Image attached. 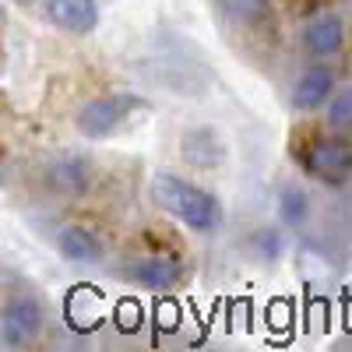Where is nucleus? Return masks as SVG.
Segmentation results:
<instances>
[{"label": "nucleus", "instance_id": "nucleus-1", "mask_svg": "<svg viewBox=\"0 0 352 352\" xmlns=\"http://www.w3.org/2000/svg\"><path fill=\"white\" fill-rule=\"evenodd\" d=\"M152 197L155 204L173 215L176 222H184L187 229L194 232H215L222 226V204L215 194H208L204 187L184 180V176H176V173H155L152 176Z\"/></svg>", "mask_w": 352, "mask_h": 352}, {"label": "nucleus", "instance_id": "nucleus-2", "mask_svg": "<svg viewBox=\"0 0 352 352\" xmlns=\"http://www.w3.org/2000/svg\"><path fill=\"white\" fill-rule=\"evenodd\" d=\"M144 109V99L134 92H113V96H99L92 102H85L74 116V127L88 138V141H102L109 134L120 131L131 116Z\"/></svg>", "mask_w": 352, "mask_h": 352}, {"label": "nucleus", "instance_id": "nucleus-3", "mask_svg": "<svg viewBox=\"0 0 352 352\" xmlns=\"http://www.w3.org/2000/svg\"><path fill=\"white\" fill-rule=\"evenodd\" d=\"M300 166L320 184H345L352 176V144L338 138H314L300 148Z\"/></svg>", "mask_w": 352, "mask_h": 352}, {"label": "nucleus", "instance_id": "nucleus-4", "mask_svg": "<svg viewBox=\"0 0 352 352\" xmlns=\"http://www.w3.org/2000/svg\"><path fill=\"white\" fill-rule=\"evenodd\" d=\"M43 331V303L36 296H18L4 303L0 314V342L4 349H21Z\"/></svg>", "mask_w": 352, "mask_h": 352}, {"label": "nucleus", "instance_id": "nucleus-5", "mask_svg": "<svg viewBox=\"0 0 352 352\" xmlns=\"http://www.w3.org/2000/svg\"><path fill=\"white\" fill-rule=\"evenodd\" d=\"M120 275H124L127 282L141 285V289L166 292V289H176V285L184 282L187 268H184V261H180V257H169V254H148V257L131 261Z\"/></svg>", "mask_w": 352, "mask_h": 352}, {"label": "nucleus", "instance_id": "nucleus-6", "mask_svg": "<svg viewBox=\"0 0 352 352\" xmlns=\"http://www.w3.org/2000/svg\"><path fill=\"white\" fill-rule=\"evenodd\" d=\"M43 14L71 36H92L99 28V0H43Z\"/></svg>", "mask_w": 352, "mask_h": 352}, {"label": "nucleus", "instance_id": "nucleus-7", "mask_svg": "<svg viewBox=\"0 0 352 352\" xmlns=\"http://www.w3.org/2000/svg\"><path fill=\"white\" fill-rule=\"evenodd\" d=\"M88 184H92V166H88L85 155L64 152V155L50 159V166H46V187H50L53 194L78 197V194L88 190Z\"/></svg>", "mask_w": 352, "mask_h": 352}, {"label": "nucleus", "instance_id": "nucleus-8", "mask_svg": "<svg viewBox=\"0 0 352 352\" xmlns=\"http://www.w3.org/2000/svg\"><path fill=\"white\" fill-rule=\"evenodd\" d=\"M345 46V21L338 14H317L303 28V50L314 60H328V56L342 53Z\"/></svg>", "mask_w": 352, "mask_h": 352}, {"label": "nucleus", "instance_id": "nucleus-9", "mask_svg": "<svg viewBox=\"0 0 352 352\" xmlns=\"http://www.w3.org/2000/svg\"><path fill=\"white\" fill-rule=\"evenodd\" d=\"M331 92H335L331 67L314 64V67H307L296 78V85H292V106H296L300 113H314V109H320V106L331 99Z\"/></svg>", "mask_w": 352, "mask_h": 352}, {"label": "nucleus", "instance_id": "nucleus-10", "mask_svg": "<svg viewBox=\"0 0 352 352\" xmlns=\"http://www.w3.org/2000/svg\"><path fill=\"white\" fill-rule=\"evenodd\" d=\"M56 250L74 264H99L106 257V247L96 232H88L85 226H64L56 232Z\"/></svg>", "mask_w": 352, "mask_h": 352}, {"label": "nucleus", "instance_id": "nucleus-11", "mask_svg": "<svg viewBox=\"0 0 352 352\" xmlns=\"http://www.w3.org/2000/svg\"><path fill=\"white\" fill-rule=\"evenodd\" d=\"M180 148H184V159H187L190 166H201V169H208V166L222 162V144H219V138H215L208 127L184 134Z\"/></svg>", "mask_w": 352, "mask_h": 352}, {"label": "nucleus", "instance_id": "nucleus-12", "mask_svg": "<svg viewBox=\"0 0 352 352\" xmlns=\"http://www.w3.org/2000/svg\"><path fill=\"white\" fill-rule=\"evenodd\" d=\"M278 212H282V222L285 226H303L307 215H310V201L300 187H285L278 194Z\"/></svg>", "mask_w": 352, "mask_h": 352}, {"label": "nucleus", "instance_id": "nucleus-13", "mask_svg": "<svg viewBox=\"0 0 352 352\" xmlns=\"http://www.w3.org/2000/svg\"><path fill=\"white\" fill-rule=\"evenodd\" d=\"M222 4H226V14L240 25H254L272 11V0H222Z\"/></svg>", "mask_w": 352, "mask_h": 352}, {"label": "nucleus", "instance_id": "nucleus-14", "mask_svg": "<svg viewBox=\"0 0 352 352\" xmlns=\"http://www.w3.org/2000/svg\"><path fill=\"white\" fill-rule=\"evenodd\" d=\"M328 124H331L335 131L352 127V88H349V92H338V96L328 102Z\"/></svg>", "mask_w": 352, "mask_h": 352}, {"label": "nucleus", "instance_id": "nucleus-15", "mask_svg": "<svg viewBox=\"0 0 352 352\" xmlns=\"http://www.w3.org/2000/svg\"><path fill=\"white\" fill-rule=\"evenodd\" d=\"M14 4H21V8H32V4H36V0H14Z\"/></svg>", "mask_w": 352, "mask_h": 352}]
</instances>
